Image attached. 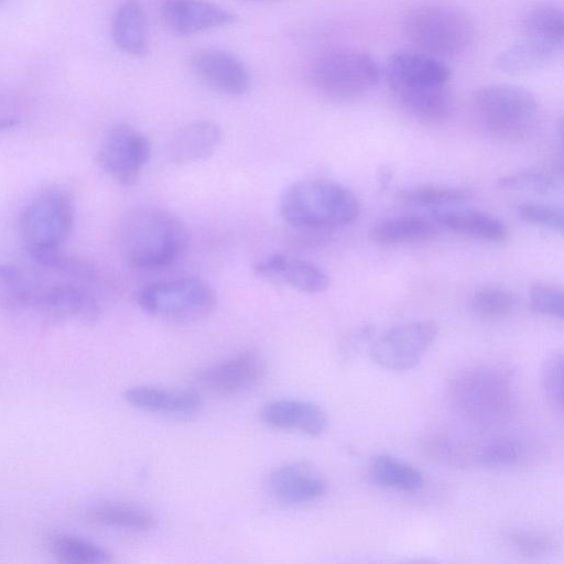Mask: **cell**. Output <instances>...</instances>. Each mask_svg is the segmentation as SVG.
<instances>
[{
  "instance_id": "cell-1",
  "label": "cell",
  "mask_w": 564,
  "mask_h": 564,
  "mask_svg": "<svg viewBox=\"0 0 564 564\" xmlns=\"http://www.w3.org/2000/svg\"><path fill=\"white\" fill-rule=\"evenodd\" d=\"M120 245L126 260L139 269L165 267L188 245V229L173 212L155 206L134 208L123 218Z\"/></svg>"
},
{
  "instance_id": "cell-2",
  "label": "cell",
  "mask_w": 564,
  "mask_h": 564,
  "mask_svg": "<svg viewBox=\"0 0 564 564\" xmlns=\"http://www.w3.org/2000/svg\"><path fill=\"white\" fill-rule=\"evenodd\" d=\"M280 217L304 229H333L355 221L358 197L348 187L329 180H302L289 185L278 202Z\"/></svg>"
},
{
  "instance_id": "cell-3",
  "label": "cell",
  "mask_w": 564,
  "mask_h": 564,
  "mask_svg": "<svg viewBox=\"0 0 564 564\" xmlns=\"http://www.w3.org/2000/svg\"><path fill=\"white\" fill-rule=\"evenodd\" d=\"M73 223L74 204L66 192L47 189L36 196L20 217V232L30 258L41 267L52 268Z\"/></svg>"
},
{
  "instance_id": "cell-4",
  "label": "cell",
  "mask_w": 564,
  "mask_h": 564,
  "mask_svg": "<svg viewBox=\"0 0 564 564\" xmlns=\"http://www.w3.org/2000/svg\"><path fill=\"white\" fill-rule=\"evenodd\" d=\"M451 406L464 420L488 426L512 412L513 392L508 378L497 369L477 367L458 375L448 393Z\"/></svg>"
},
{
  "instance_id": "cell-5",
  "label": "cell",
  "mask_w": 564,
  "mask_h": 564,
  "mask_svg": "<svg viewBox=\"0 0 564 564\" xmlns=\"http://www.w3.org/2000/svg\"><path fill=\"white\" fill-rule=\"evenodd\" d=\"M310 73L316 91L338 102L361 97L380 79V68L372 55L355 48L324 52L315 58Z\"/></svg>"
},
{
  "instance_id": "cell-6",
  "label": "cell",
  "mask_w": 564,
  "mask_h": 564,
  "mask_svg": "<svg viewBox=\"0 0 564 564\" xmlns=\"http://www.w3.org/2000/svg\"><path fill=\"white\" fill-rule=\"evenodd\" d=\"M137 303L152 317L174 324H192L214 312L217 296L207 282L184 276L143 285L137 293Z\"/></svg>"
},
{
  "instance_id": "cell-7",
  "label": "cell",
  "mask_w": 564,
  "mask_h": 564,
  "mask_svg": "<svg viewBox=\"0 0 564 564\" xmlns=\"http://www.w3.org/2000/svg\"><path fill=\"white\" fill-rule=\"evenodd\" d=\"M405 37L420 52L440 57L462 53L473 37V25L462 11L444 4H421L402 22Z\"/></svg>"
},
{
  "instance_id": "cell-8",
  "label": "cell",
  "mask_w": 564,
  "mask_h": 564,
  "mask_svg": "<svg viewBox=\"0 0 564 564\" xmlns=\"http://www.w3.org/2000/svg\"><path fill=\"white\" fill-rule=\"evenodd\" d=\"M471 107L479 123L497 135L524 132L538 113V99L529 89L513 84H491L475 90Z\"/></svg>"
},
{
  "instance_id": "cell-9",
  "label": "cell",
  "mask_w": 564,
  "mask_h": 564,
  "mask_svg": "<svg viewBox=\"0 0 564 564\" xmlns=\"http://www.w3.org/2000/svg\"><path fill=\"white\" fill-rule=\"evenodd\" d=\"M151 158L148 137L128 123L111 127L98 150L101 169L122 186L133 185Z\"/></svg>"
},
{
  "instance_id": "cell-10",
  "label": "cell",
  "mask_w": 564,
  "mask_h": 564,
  "mask_svg": "<svg viewBox=\"0 0 564 564\" xmlns=\"http://www.w3.org/2000/svg\"><path fill=\"white\" fill-rule=\"evenodd\" d=\"M433 321H415L393 326L370 344V356L383 368L403 371L415 367L437 336Z\"/></svg>"
},
{
  "instance_id": "cell-11",
  "label": "cell",
  "mask_w": 564,
  "mask_h": 564,
  "mask_svg": "<svg viewBox=\"0 0 564 564\" xmlns=\"http://www.w3.org/2000/svg\"><path fill=\"white\" fill-rule=\"evenodd\" d=\"M24 307H33L52 319H77L94 323L100 315V305L88 286L54 283L39 286L30 281Z\"/></svg>"
},
{
  "instance_id": "cell-12",
  "label": "cell",
  "mask_w": 564,
  "mask_h": 564,
  "mask_svg": "<svg viewBox=\"0 0 564 564\" xmlns=\"http://www.w3.org/2000/svg\"><path fill=\"white\" fill-rule=\"evenodd\" d=\"M267 375L265 359L254 350H243L196 375L197 384L223 397L236 395L257 387Z\"/></svg>"
},
{
  "instance_id": "cell-13",
  "label": "cell",
  "mask_w": 564,
  "mask_h": 564,
  "mask_svg": "<svg viewBox=\"0 0 564 564\" xmlns=\"http://www.w3.org/2000/svg\"><path fill=\"white\" fill-rule=\"evenodd\" d=\"M191 65L204 84L221 94L240 96L249 89L248 67L229 51L216 47L199 50L193 55Z\"/></svg>"
},
{
  "instance_id": "cell-14",
  "label": "cell",
  "mask_w": 564,
  "mask_h": 564,
  "mask_svg": "<svg viewBox=\"0 0 564 564\" xmlns=\"http://www.w3.org/2000/svg\"><path fill=\"white\" fill-rule=\"evenodd\" d=\"M253 272L264 281L307 294L322 293L330 284L328 274L317 264L283 253L263 257L253 265Z\"/></svg>"
},
{
  "instance_id": "cell-15",
  "label": "cell",
  "mask_w": 564,
  "mask_h": 564,
  "mask_svg": "<svg viewBox=\"0 0 564 564\" xmlns=\"http://www.w3.org/2000/svg\"><path fill=\"white\" fill-rule=\"evenodd\" d=\"M271 495L285 505L315 501L327 491L322 471L308 460L284 464L272 470L267 481Z\"/></svg>"
},
{
  "instance_id": "cell-16",
  "label": "cell",
  "mask_w": 564,
  "mask_h": 564,
  "mask_svg": "<svg viewBox=\"0 0 564 564\" xmlns=\"http://www.w3.org/2000/svg\"><path fill=\"white\" fill-rule=\"evenodd\" d=\"M390 90L405 87L448 85L449 68L437 57L413 51H397L386 63Z\"/></svg>"
},
{
  "instance_id": "cell-17",
  "label": "cell",
  "mask_w": 564,
  "mask_h": 564,
  "mask_svg": "<svg viewBox=\"0 0 564 564\" xmlns=\"http://www.w3.org/2000/svg\"><path fill=\"white\" fill-rule=\"evenodd\" d=\"M161 17L164 24L181 36L227 25L236 19L228 10L207 0H163Z\"/></svg>"
},
{
  "instance_id": "cell-18",
  "label": "cell",
  "mask_w": 564,
  "mask_h": 564,
  "mask_svg": "<svg viewBox=\"0 0 564 564\" xmlns=\"http://www.w3.org/2000/svg\"><path fill=\"white\" fill-rule=\"evenodd\" d=\"M223 141L220 127L210 120H195L180 127L166 143L170 162L187 165L203 162L215 154Z\"/></svg>"
},
{
  "instance_id": "cell-19",
  "label": "cell",
  "mask_w": 564,
  "mask_h": 564,
  "mask_svg": "<svg viewBox=\"0 0 564 564\" xmlns=\"http://www.w3.org/2000/svg\"><path fill=\"white\" fill-rule=\"evenodd\" d=\"M260 416L271 429L296 431L310 436L323 434L328 416L318 405L296 399H275L263 404Z\"/></svg>"
},
{
  "instance_id": "cell-20",
  "label": "cell",
  "mask_w": 564,
  "mask_h": 564,
  "mask_svg": "<svg viewBox=\"0 0 564 564\" xmlns=\"http://www.w3.org/2000/svg\"><path fill=\"white\" fill-rule=\"evenodd\" d=\"M123 399L135 409L172 416L192 415L202 404L200 397L195 391L155 386L131 387L124 391Z\"/></svg>"
},
{
  "instance_id": "cell-21",
  "label": "cell",
  "mask_w": 564,
  "mask_h": 564,
  "mask_svg": "<svg viewBox=\"0 0 564 564\" xmlns=\"http://www.w3.org/2000/svg\"><path fill=\"white\" fill-rule=\"evenodd\" d=\"M410 116L424 122H441L453 111L448 85L422 86L390 90Z\"/></svg>"
},
{
  "instance_id": "cell-22",
  "label": "cell",
  "mask_w": 564,
  "mask_h": 564,
  "mask_svg": "<svg viewBox=\"0 0 564 564\" xmlns=\"http://www.w3.org/2000/svg\"><path fill=\"white\" fill-rule=\"evenodd\" d=\"M434 220L443 227L474 239L503 242L509 237L505 224L497 217L474 209H434Z\"/></svg>"
},
{
  "instance_id": "cell-23",
  "label": "cell",
  "mask_w": 564,
  "mask_h": 564,
  "mask_svg": "<svg viewBox=\"0 0 564 564\" xmlns=\"http://www.w3.org/2000/svg\"><path fill=\"white\" fill-rule=\"evenodd\" d=\"M562 48L563 45L523 37L499 53L495 65L508 75L529 74L555 59Z\"/></svg>"
},
{
  "instance_id": "cell-24",
  "label": "cell",
  "mask_w": 564,
  "mask_h": 564,
  "mask_svg": "<svg viewBox=\"0 0 564 564\" xmlns=\"http://www.w3.org/2000/svg\"><path fill=\"white\" fill-rule=\"evenodd\" d=\"M112 39L122 52L142 56L148 52L147 19L139 0H124L112 20Z\"/></svg>"
},
{
  "instance_id": "cell-25",
  "label": "cell",
  "mask_w": 564,
  "mask_h": 564,
  "mask_svg": "<svg viewBox=\"0 0 564 564\" xmlns=\"http://www.w3.org/2000/svg\"><path fill=\"white\" fill-rule=\"evenodd\" d=\"M436 226L420 216H398L384 219L372 227L370 239L379 245H404L434 240Z\"/></svg>"
},
{
  "instance_id": "cell-26",
  "label": "cell",
  "mask_w": 564,
  "mask_h": 564,
  "mask_svg": "<svg viewBox=\"0 0 564 564\" xmlns=\"http://www.w3.org/2000/svg\"><path fill=\"white\" fill-rule=\"evenodd\" d=\"M367 478L376 486L401 491H415L423 485V476L415 467L387 454L369 462Z\"/></svg>"
},
{
  "instance_id": "cell-27",
  "label": "cell",
  "mask_w": 564,
  "mask_h": 564,
  "mask_svg": "<svg viewBox=\"0 0 564 564\" xmlns=\"http://www.w3.org/2000/svg\"><path fill=\"white\" fill-rule=\"evenodd\" d=\"M523 37L563 45L564 15L554 1H542L530 7L521 20Z\"/></svg>"
},
{
  "instance_id": "cell-28",
  "label": "cell",
  "mask_w": 564,
  "mask_h": 564,
  "mask_svg": "<svg viewBox=\"0 0 564 564\" xmlns=\"http://www.w3.org/2000/svg\"><path fill=\"white\" fill-rule=\"evenodd\" d=\"M90 521L120 530L133 532L150 531L155 519L143 507L126 502H102L88 510Z\"/></svg>"
},
{
  "instance_id": "cell-29",
  "label": "cell",
  "mask_w": 564,
  "mask_h": 564,
  "mask_svg": "<svg viewBox=\"0 0 564 564\" xmlns=\"http://www.w3.org/2000/svg\"><path fill=\"white\" fill-rule=\"evenodd\" d=\"M424 454L438 464L469 468L479 466L480 443L451 436H431L423 442Z\"/></svg>"
},
{
  "instance_id": "cell-30",
  "label": "cell",
  "mask_w": 564,
  "mask_h": 564,
  "mask_svg": "<svg viewBox=\"0 0 564 564\" xmlns=\"http://www.w3.org/2000/svg\"><path fill=\"white\" fill-rule=\"evenodd\" d=\"M47 549L61 562L75 564H99L111 561V554L89 540L67 534L53 533L47 536Z\"/></svg>"
},
{
  "instance_id": "cell-31",
  "label": "cell",
  "mask_w": 564,
  "mask_h": 564,
  "mask_svg": "<svg viewBox=\"0 0 564 564\" xmlns=\"http://www.w3.org/2000/svg\"><path fill=\"white\" fill-rule=\"evenodd\" d=\"M473 196L469 188L437 185L406 187L395 193V198L400 202L438 208L468 202Z\"/></svg>"
},
{
  "instance_id": "cell-32",
  "label": "cell",
  "mask_w": 564,
  "mask_h": 564,
  "mask_svg": "<svg viewBox=\"0 0 564 564\" xmlns=\"http://www.w3.org/2000/svg\"><path fill=\"white\" fill-rule=\"evenodd\" d=\"M496 185L503 191L550 195L556 191L557 181L544 170L525 169L499 177Z\"/></svg>"
},
{
  "instance_id": "cell-33",
  "label": "cell",
  "mask_w": 564,
  "mask_h": 564,
  "mask_svg": "<svg viewBox=\"0 0 564 564\" xmlns=\"http://www.w3.org/2000/svg\"><path fill=\"white\" fill-rule=\"evenodd\" d=\"M516 304V295L510 290L497 285L477 289L469 300L471 311L486 317L507 315Z\"/></svg>"
},
{
  "instance_id": "cell-34",
  "label": "cell",
  "mask_w": 564,
  "mask_h": 564,
  "mask_svg": "<svg viewBox=\"0 0 564 564\" xmlns=\"http://www.w3.org/2000/svg\"><path fill=\"white\" fill-rule=\"evenodd\" d=\"M507 539L520 554L527 557H543L557 549L556 540L543 532L510 530Z\"/></svg>"
},
{
  "instance_id": "cell-35",
  "label": "cell",
  "mask_w": 564,
  "mask_h": 564,
  "mask_svg": "<svg viewBox=\"0 0 564 564\" xmlns=\"http://www.w3.org/2000/svg\"><path fill=\"white\" fill-rule=\"evenodd\" d=\"M521 444L510 438L480 443L479 466L505 467L514 465L522 456Z\"/></svg>"
},
{
  "instance_id": "cell-36",
  "label": "cell",
  "mask_w": 564,
  "mask_h": 564,
  "mask_svg": "<svg viewBox=\"0 0 564 564\" xmlns=\"http://www.w3.org/2000/svg\"><path fill=\"white\" fill-rule=\"evenodd\" d=\"M541 384L549 404L560 414L563 412V355H550L542 366Z\"/></svg>"
},
{
  "instance_id": "cell-37",
  "label": "cell",
  "mask_w": 564,
  "mask_h": 564,
  "mask_svg": "<svg viewBox=\"0 0 564 564\" xmlns=\"http://www.w3.org/2000/svg\"><path fill=\"white\" fill-rule=\"evenodd\" d=\"M563 291L560 286L538 282L530 288L529 306L534 313L563 318Z\"/></svg>"
},
{
  "instance_id": "cell-38",
  "label": "cell",
  "mask_w": 564,
  "mask_h": 564,
  "mask_svg": "<svg viewBox=\"0 0 564 564\" xmlns=\"http://www.w3.org/2000/svg\"><path fill=\"white\" fill-rule=\"evenodd\" d=\"M516 214L527 224L547 228L560 234L563 232L564 214L558 207L538 203H522L516 207Z\"/></svg>"
},
{
  "instance_id": "cell-39",
  "label": "cell",
  "mask_w": 564,
  "mask_h": 564,
  "mask_svg": "<svg viewBox=\"0 0 564 564\" xmlns=\"http://www.w3.org/2000/svg\"><path fill=\"white\" fill-rule=\"evenodd\" d=\"M375 332L372 325H366L349 333L343 340L341 354L348 358L358 354L366 345L372 343Z\"/></svg>"
},
{
  "instance_id": "cell-40",
  "label": "cell",
  "mask_w": 564,
  "mask_h": 564,
  "mask_svg": "<svg viewBox=\"0 0 564 564\" xmlns=\"http://www.w3.org/2000/svg\"><path fill=\"white\" fill-rule=\"evenodd\" d=\"M392 178V171L388 166H381L378 172V182L381 187L389 185Z\"/></svg>"
},
{
  "instance_id": "cell-41",
  "label": "cell",
  "mask_w": 564,
  "mask_h": 564,
  "mask_svg": "<svg viewBox=\"0 0 564 564\" xmlns=\"http://www.w3.org/2000/svg\"><path fill=\"white\" fill-rule=\"evenodd\" d=\"M17 123L18 120L11 117L0 119V132L14 127Z\"/></svg>"
},
{
  "instance_id": "cell-42",
  "label": "cell",
  "mask_w": 564,
  "mask_h": 564,
  "mask_svg": "<svg viewBox=\"0 0 564 564\" xmlns=\"http://www.w3.org/2000/svg\"><path fill=\"white\" fill-rule=\"evenodd\" d=\"M254 1H276V0H254Z\"/></svg>"
},
{
  "instance_id": "cell-43",
  "label": "cell",
  "mask_w": 564,
  "mask_h": 564,
  "mask_svg": "<svg viewBox=\"0 0 564 564\" xmlns=\"http://www.w3.org/2000/svg\"><path fill=\"white\" fill-rule=\"evenodd\" d=\"M1 1H2V0H0V2H1Z\"/></svg>"
}]
</instances>
